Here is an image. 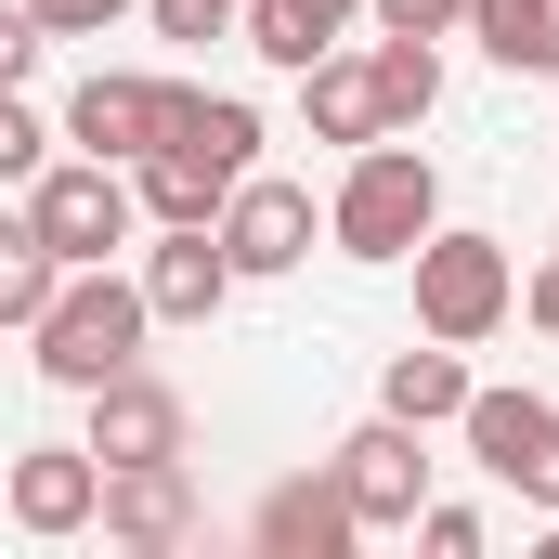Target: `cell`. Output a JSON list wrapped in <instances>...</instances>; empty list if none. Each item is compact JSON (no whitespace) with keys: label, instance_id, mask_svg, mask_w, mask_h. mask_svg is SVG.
Here are the masks:
<instances>
[{"label":"cell","instance_id":"obj_10","mask_svg":"<svg viewBox=\"0 0 559 559\" xmlns=\"http://www.w3.org/2000/svg\"><path fill=\"white\" fill-rule=\"evenodd\" d=\"M79 404H92V429H79V442H92L105 468H143V455H195V404H182L169 378H143V365H118V378H105V391H79Z\"/></svg>","mask_w":559,"mask_h":559},{"label":"cell","instance_id":"obj_25","mask_svg":"<svg viewBox=\"0 0 559 559\" xmlns=\"http://www.w3.org/2000/svg\"><path fill=\"white\" fill-rule=\"evenodd\" d=\"M39 13V39H105L118 13H143V0H26Z\"/></svg>","mask_w":559,"mask_h":559},{"label":"cell","instance_id":"obj_12","mask_svg":"<svg viewBox=\"0 0 559 559\" xmlns=\"http://www.w3.org/2000/svg\"><path fill=\"white\" fill-rule=\"evenodd\" d=\"M131 286H143V312H156V325H209V312L235 299V261H222V235H209V222H156V248L131 261Z\"/></svg>","mask_w":559,"mask_h":559},{"label":"cell","instance_id":"obj_27","mask_svg":"<svg viewBox=\"0 0 559 559\" xmlns=\"http://www.w3.org/2000/svg\"><path fill=\"white\" fill-rule=\"evenodd\" d=\"M391 39H442V26H468V0H365Z\"/></svg>","mask_w":559,"mask_h":559},{"label":"cell","instance_id":"obj_3","mask_svg":"<svg viewBox=\"0 0 559 559\" xmlns=\"http://www.w3.org/2000/svg\"><path fill=\"white\" fill-rule=\"evenodd\" d=\"M508 312H521V261H508V235L429 222V235H417V325H429V338H455V352H481Z\"/></svg>","mask_w":559,"mask_h":559},{"label":"cell","instance_id":"obj_8","mask_svg":"<svg viewBox=\"0 0 559 559\" xmlns=\"http://www.w3.org/2000/svg\"><path fill=\"white\" fill-rule=\"evenodd\" d=\"M92 534L131 559H169L209 534V508H195V468L182 455H143V468H105V508H92Z\"/></svg>","mask_w":559,"mask_h":559},{"label":"cell","instance_id":"obj_19","mask_svg":"<svg viewBox=\"0 0 559 559\" xmlns=\"http://www.w3.org/2000/svg\"><path fill=\"white\" fill-rule=\"evenodd\" d=\"M365 66H378V131H417L429 105H442V39H391V26H378Z\"/></svg>","mask_w":559,"mask_h":559},{"label":"cell","instance_id":"obj_26","mask_svg":"<svg viewBox=\"0 0 559 559\" xmlns=\"http://www.w3.org/2000/svg\"><path fill=\"white\" fill-rule=\"evenodd\" d=\"M52 39H39V13L26 0H0V92H26V66H39Z\"/></svg>","mask_w":559,"mask_h":559},{"label":"cell","instance_id":"obj_13","mask_svg":"<svg viewBox=\"0 0 559 559\" xmlns=\"http://www.w3.org/2000/svg\"><path fill=\"white\" fill-rule=\"evenodd\" d=\"M248 547H261V559H352V547H365V521H352L338 468H299V481H274V495L248 508Z\"/></svg>","mask_w":559,"mask_h":559},{"label":"cell","instance_id":"obj_9","mask_svg":"<svg viewBox=\"0 0 559 559\" xmlns=\"http://www.w3.org/2000/svg\"><path fill=\"white\" fill-rule=\"evenodd\" d=\"M169 105H182V79H131V66H92L79 92H66V143L79 156H156L169 143Z\"/></svg>","mask_w":559,"mask_h":559},{"label":"cell","instance_id":"obj_20","mask_svg":"<svg viewBox=\"0 0 559 559\" xmlns=\"http://www.w3.org/2000/svg\"><path fill=\"white\" fill-rule=\"evenodd\" d=\"M66 286V261L39 248V222L26 209H0V325H39V299Z\"/></svg>","mask_w":559,"mask_h":559},{"label":"cell","instance_id":"obj_23","mask_svg":"<svg viewBox=\"0 0 559 559\" xmlns=\"http://www.w3.org/2000/svg\"><path fill=\"white\" fill-rule=\"evenodd\" d=\"M417 547H429V559H481V547H495V521H481V508H442V495H429V508H417Z\"/></svg>","mask_w":559,"mask_h":559},{"label":"cell","instance_id":"obj_29","mask_svg":"<svg viewBox=\"0 0 559 559\" xmlns=\"http://www.w3.org/2000/svg\"><path fill=\"white\" fill-rule=\"evenodd\" d=\"M312 13H325V26H352V13H365V0H312Z\"/></svg>","mask_w":559,"mask_h":559},{"label":"cell","instance_id":"obj_2","mask_svg":"<svg viewBox=\"0 0 559 559\" xmlns=\"http://www.w3.org/2000/svg\"><path fill=\"white\" fill-rule=\"evenodd\" d=\"M143 325H156L143 286L118 274V261H92V274H66L52 299H39L26 338H39V378H52V391H105L118 365H143Z\"/></svg>","mask_w":559,"mask_h":559},{"label":"cell","instance_id":"obj_16","mask_svg":"<svg viewBox=\"0 0 559 559\" xmlns=\"http://www.w3.org/2000/svg\"><path fill=\"white\" fill-rule=\"evenodd\" d=\"M299 118H312V143H378V66L365 52H312L299 66Z\"/></svg>","mask_w":559,"mask_h":559},{"label":"cell","instance_id":"obj_24","mask_svg":"<svg viewBox=\"0 0 559 559\" xmlns=\"http://www.w3.org/2000/svg\"><path fill=\"white\" fill-rule=\"evenodd\" d=\"M143 13H156V39H235L248 0H143Z\"/></svg>","mask_w":559,"mask_h":559},{"label":"cell","instance_id":"obj_17","mask_svg":"<svg viewBox=\"0 0 559 559\" xmlns=\"http://www.w3.org/2000/svg\"><path fill=\"white\" fill-rule=\"evenodd\" d=\"M468 39L508 79H559V0H468Z\"/></svg>","mask_w":559,"mask_h":559},{"label":"cell","instance_id":"obj_4","mask_svg":"<svg viewBox=\"0 0 559 559\" xmlns=\"http://www.w3.org/2000/svg\"><path fill=\"white\" fill-rule=\"evenodd\" d=\"M26 222H39V248H52L66 274H92V261H131L143 195H131V169H118V156H39Z\"/></svg>","mask_w":559,"mask_h":559},{"label":"cell","instance_id":"obj_21","mask_svg":"<svg viewBox=\"0 0 559 559\" xmlns=\"http://www.w3.org/2000/svg\"><path fill=\"white\" fill-rule=\"evenodd\" d=\"M235 26H248V52H261V66H286V79H299L312 52H338V26H325L312 0H248Z\"/></svg>","mask_w":559,"mask_h":559},{"label":"cell","instance_id":"obj_1","mask_svg":"<svg viewBox=\"0 0 559 559\" xmlns=\"http://www.w3.org/2000/svg\"><path fill=\"white\" fill-rule=\"evenodd\" d=\"M429 222H442V169L417 156V131L352 143V169H338V195H325V248H338V261H417Z\"/></svg>","mask_w":559,"mask_h":559},{"label":"cell","instance_id":"obj_22","mask_svg":"<svg viewBox=\"0 0 559 559\" xmlns=\"http://www.w3.org/2000/svg\"><path fill=\"white\" fill-rule=\"evenodd\" d=\"M39 156H52L39 105H26V92H0V182H39Z\"/></svg>","mask_w":559,"mask_h":559},{"label":"cell","instance_id":"obj_5","mask_svg":"<svg viewBox=\"0 0 559 559\" xmlns=\"http://www.w3.org/2000/svg\"><path fill=\"white\" fill-rule=\"evenodd\" d=\"M468 455H481V481L495 495H521L534 521H559V404L547 391H468Z\"/></svg>","mask_w":559,"mask_h":559},{"label":"cell","instance_id":"obj_14","mask_svg":"<svg viewBox=\"0 0 559 559\" xmlns=\"http://www.w3.org/2000/svg\"><path fill=\"white\" fill-rule=\"evenodd\" d=\"M468 352L455 338H429V352H391V378H378V417H404V429H455L468 417Z\"/></svg>","mask_w":559,"mask_h":559},{"label":"cell","instance_id":"obj_18","mask_svg":"<svg viewBox=\"0 0 559 559\" xmlns=\"http://www.w3.org/2000/svg\"><path fill=\"white\" fill-rule=\"evenodd\" d=\"M131 195H143V222H222V169L209 156H182V143H156V156H131Z\"/></svg>","mask_w":559,"mask_h":559},{"label":"cell","instance_id":"obj_28","mask_svg":"<svg viewBox=\"0 0 559 559\" xmlns=\"http://www.w3.org/2000/svg\"><path fill=\"white\" fill-rule=\"evenodd\" d=\"M521 312H534V325H547V338H559V248H547V261H534V286H521Z\"/></svg>","mask_w":559,"mask_h":559},{"label":"cell","instance_id":"obj_7","mask_svg":"<svg viewBox=\"0 0 559 559\" xmlns=\"http://www.w3.org/2000/svg\"><path fill=\"white\" fill-rule=\"evenodd\" d=\"M209 235H222L235 286H274V274H299V261H312V235H325V222H312V182H274V169H248V182L222 195V222H209Z\"/></svg>","mask_w":559,"mask_h":559},{"label":"cell","instance_id":"obj_11","mask_svg":"<svg viewBox=\"0 0 559 559\" xmlns=\"http://www.w3.org/2000/svg\"><path fill=\"white\" fill-rule=\"evenodd\" d=\"M0 508H13V534L66 547V534H92V508H105V455H92V442H26L13 481H0Z\"/></svg>","mask_w":559,"mask_h":559},{"label":"cell","instance_id":"obj_6","mask_svg":"<svg viewBox=\"0 0 559 559\" xmlns=\"http://www.w3.org/2000/svg\"><path fill=\"white\" fill-rule=\"evenodd\" d=\"M325 468H338V495H352V521H365V534H417V508H429V429L365 417Z\"/></svg>","mask_w":559,"mask_h":559},{"label":"cell","instance_id":"obj_15","mask_svg":"<svg viewBox=\"0 0 559 559\" xmlns=\"http://www.w3.org/2000/svg\"><path fill=\"white\" fill-rule=\"evenodd\" d=\"M169 143H182V156H209L222 182H248V169H261V105H248V92H195V79H182Z\"/></svg>","mask_w":559,"mask_h":559}]
</instances>
